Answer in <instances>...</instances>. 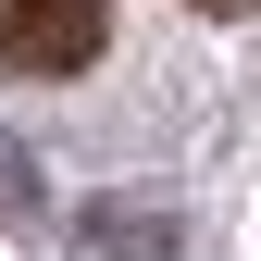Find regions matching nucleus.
I'll list each match as a JSON object with an SVG mask.
<instances>
[{
    "instance_id": "1",
    "label": "nucleus",
    "mask_w": 261,
    "mask_h": 261,
    "mask_svg": "<svg viewBox=\"0 0 261 261\" xmlns=\"http://www.w3.org/2000/svg\"><path fill=\"white\" fill-rule=\"evenodd\" d=\"M112 50V0H0V75H87Z\"/></svg>"
},
{
    "instance_id": "2",
    "label": "nucleus",
    "mask_w": 261,
    "mask_h": 261,
    "mask_svg": "<svg viewBox=\"0 0 261 261\" xmlns=\"http://www.w3.org/2000/svg\"><path fill=\"white\" fill-rule=\"evenodd\" d=\"M87 249H100V261H162V249H174V224H162V212H87Z\"/></svg>"
},
{
    "instance_id": "3",
    "label": "nucleus",
    "mask_w": 261,
    "mask_h": 261,
    "mask_svg": "<svg viewBox=\"0 0 261 261\" xmlns=\"http://www.w3.org/2000/svg\"><path fill=\"white\" fill-rule=\"evenodd\" d=\"M187 13H261V0H187Z\"/></svg>"
}]
</instances>
